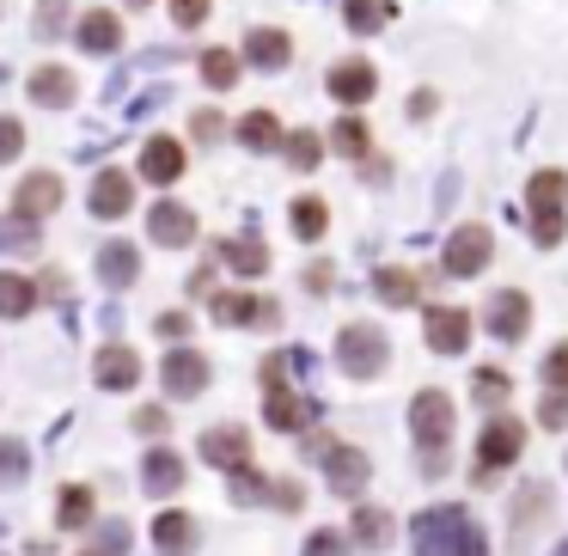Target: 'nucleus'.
Here are the masks:
<instances>
[{
	"label": "nucleus",
	"instance_id": "f257e3e1",
	"mask_svg": "<svg viewBox=\"0 0 568 556\" xmlns=\"http://www.w3.org/2000/svg\"><path fill=\"white\" fill-rule=\"evenodd\" d=\"M409 544L416 556H489L477 514L470 507H428V514L409 519Z\"/></svg>",
	"mask_w": 568,
	"mask_h": 556
},
{
	"label": "nucleus",
	"instance_id": "f03ea898",
	"mask_svg": "<svg viewBox=\"0 0 568 556\" xmlns=\"http://www.w3.org/2000/svg\"><path fill=\"white\" fill-rule=\"evenodd\" d=\"M453 428H458V410L446 392H416V404H409V441H416L422 453V471L428 477H440L446 471V453H453Z\"/></svg>",
	"mask_w": 568,
	"mask_h": 556
},
{
	"label": "nucleus",
	"instance_id": "7ed1b4c3",
	"mask_svg": "<svg viewBox=\"0 0 568 556\" xmlns=\"http://www.w3.org/2000/svg\"><path fill=\"white\" fill-rule=\"evenodd\" d=\"M526 202H531V239H538L544 251L562 245V233H568V172H538L526 184Z\"/></svg>",
	"mask_w": 568,
	"mask_h": 556
},
{
	"label": "nucleus",
	"instance_id": "20e7f679",
	"mask_svg": "<svg viewBox=\"0 0 568 556\" xmlns=\"http://www.w3.org/2000/svg\"><path fill=\"white\" fill-rule=\"evenodd\" d=\"M385 361H392V343H385L379 324L361 319V324H343V331H336V367H343L348 380H379Z\"/></svg>",
	"mask_w": 568,
	"mask_h": 556
},
{
	"label": "nucleus",
	"instance_id": "39448f33",
	"mask_svg": "<svg viewBox=\"0 0 568 556\" xmlns=\"http://www.w3.org/2000/svg\"><path fill=\"white\" fill-rule=\"evenodd\" d=\"M526 453V422L519 416H489L477 441V483H495V471H507Z\"/></svg>",
	"mask_w": 568,
	"mask_h": 556
},
{
	"label": "nucleus",
	"instance_id": "423d86ee",
	"mask_svg": "<svg viewBox=\"0 0 568 556\" xmlns=\"http://www.w3.org/2000/svg\"><path fill=\"white\" fill-rule=\"evenodd\" d=\"M489 257H495V233H489V226H477V221H465V226H453V239H446L440 270L446 275H483V270H489Z\"/></svg>",
	"mask_w": 568,
	"mask_h": 556
},
{
	"label": "nucleus",
	"instance_id": "0eeeda50",
	"mask_svg": "<svg viewBox=\"0 0 568 556\" xmlns=\"http://www.w3.org/2000/svg\"><path fill=\"white\" fill-rule=\"evenodd\" d=\"M263 422H270V428H282V434H306L312 422H318V397H306V392H287V385H263Z\"/></svg>",
	"mask_w": 568,
	"mask_h": 556
},
{
	"label": "nucleus",
	"instance_id": "6e6552de",
	"mask_svg": "<svg viewBox=\"0 0 568 556\" xmlns=\"http://www.w3.org/2000/svg\"><path fill=\"white\" fill-rule=\"evenodd\" d=\"M483 324H489L495 343H519V336L531 331V300L519 294V287H501V294H489V306H483Z\"/></svg>",
	"mask_w": 568,
	"mask_h": 556
},
{
	"label": "nucleus",
	"instance_id": "1a4fd4ad",
	"mask_svg": "<svg viewBox=\"0 0 568 556\" xmlns=\"http://www.w3.org/2000/svg\"><path fill=\"white\" fill-rule=\"evenodd\" d=\"M428 348L434 355H465L470 348V312L465 306H428Z\"/></svg>",
	"mask_w": 568,
	"mask_h": 556
},
{
	"label": "nucleus",
	"instance_id": "9d476101",
	"mask_svg": "<svg viewBox=\"0 0 568 556\" xmlns=\"http://www.w3.org/2000/svg\"><path fill=\"white\" fill-rule=\"evenodd\" d=\"M318 465H324V477H331V489H336V495H355V489H367V477H373L367 453H355V446H336V441L318 453Z\"/></svg>",
	"mask_w": 568,
	"mask_h": 556
},
{
	"label": "nucleus",
	"instance_id": "9b49d317",
	"mask_svg": "<svg viewBox=\"0 0 568 556\" xmlns=\"http://www.w3.org/2000/svg\"><path fill=\"white\" fill-rule=\"evenodd\" d=\"M324 87H331V99H336V104H348V111H355V104H367L373 92H379V74H373V62L348 55V62H336V68H331V80H324Z\"/></svg>",
	"mask_w": 568,
	"mask_h": 556
},
{
	"label": "nucleus",
	"instance_id": "f8f14e48",
	"mask_svg": "<svg viewBox=\"0 0 568 556\" xmlns=\"http://www.w3.org/2000/svg\"><path fill=\"white\" fill-rule=\"evenodd\" d=\"M160 380L172 397H196L202 385H209V355H196V348H172V355L160 361Z\"/></svg>",
	"mask_w": 568,
	"mask_h": 556
},
{
	"label": "nucleus",
	"instance_id": "ddd939ff",
	"mask_svg": "<svg viewBox=\"0 0 568 556\" xmlns=\"http://www.w3.org/2000/svg\"><path fill=\"white\" fill-rule=\"evenodd\" d=\"M214 319L239 324V331H245V324L275 331V324H282V306H275V300H257V294H214Z\"/></svg>",
	"mask_w": 568,
	"mask_h": 556
},
{
	"label": "nucleus",
	"instance_id": "4468645a",
	"mask_svg": "<svg viewBox=\"0 0 568 556\" xmlns=\"http://www.w3.org/2000/svg\"><path fill=\"white\" fill-rule=\"evenodd\" d=\"M202 458L221 465L226 477H233V471H251V434L245 428H209L202 434Z\"/></svg>",
	"mask_w": 568,
	"mask_h": 556
},
{
	"label": "nucleus",
	"instance_id": "2eb2a0df",
	"mask_svg": "<svg viewBox=\"0 0 568 556\" xmlns=\"http://www.w3.org/2000/svg\"><path fill=\"white\" fill-rule=\"evenodd\" d=\"M129 209H135V178L129 172H99L92 178V214H99V221H123Z\"/></svg>",
	"mask_w": 568,
	"mask_h": 556
},
{
	"label": "nucleus",
	"instance_id": "dca6fc26",
	"mask_svg": "<svg viewBox=\"0 0 568 556\" xmlns=\"http://www.w3.org/2000/svg\"><path fill=\"white\" fill-rule=\"evenodd\" d=\"M148 233H153V245H190L196 239V214L184 209V202H153L148 209Z\"/></svg>",
	"mask_w": 568,
	"mask_h": 556
},
{
	"label": "nucleus",
	"instance_id": "f3484780",
	"mask_svg": "<svg viewBox=\"0 0 568 556\" xmlns=\"http://www.w3.org/2000/svg\"><path fill=\"white\" fill-rule=\"evenodd\" d=\"M13 209H19V221H43V214H55V209H62V178H55V172L26 178L19 196H13Z\"/></svg>",
	"mask_w": 568,
	"mask_h": 556
},
{
	"label": "nucleus",
	"instance_id": "a211bd4d",
	"mask_svg": "<svg viewBox=\"0 0 568 556\" xmlns=\"http://www.w3.org/2000/svg\"><path fill=\"white\" fill-rule=\"evenodd\" d=\"M245 62H251V68H263V74H282V68L294 62V43H287V31L257 26V31L245 38Z\"/></svg>",
	"mask_w": 568,
	"mask_h": 556
},
{
	"label": "nucleus",
	"instance_id": "6ab92c4d",
	"mask_svg": "<svg viewBox=\"0 0 568 556\" xmlns=\"http://www.w3.org/2000/svg\"><path fill=\"white\" fill-rule=\"evenodd\" d=\"M141 178H148V184H178V178H184V148H178L172 135H153L148 148H141Z\"/></svg>",
	"mask_w": 568,
	"mask_h": 556
},
{
	"label": "nucleus",
	"instance_id": "aec40b11",
	"mask_svg": "<svg viewBox=\"0 0 568 556\" xmlns=\"http://www.w3.org/2000/svg\"><path fill=\"white\" fill-rule=\"evenodd\" d=\"M92 380H99L104 392H129V385L141 380V361H135V348H123V343H104V348H99V367H92Z\"/></svg>",
	"mask_w": 568,
	"mask_h": 556
},
{
	"label": "nucleus",
	"instance_id": "412c9836",
	"mask_svg": "<svg viewBox=\"0 0 568 556\" xmlns=\"http://www.w3.org/2000/svg\"><path fill=\"white\" fill-rule=\"evenodd\" d=\"M196 538H202V526L190 514H178V507H165V514L153 519V544H160L165 556H190V550H196Z\"/></svg>",
	"mask_w": 568,
	"mask_h": 556
},
{
	"label": "nucleus",
	"instance_id": "4be33fe9",
	"mask_svg": "<svg viewBox=\"0 0 568 556\" xmlns=\"http://www.w3.org/2000/svg\"><path fill=\"white\" fill-rule=\"evenodd\" d=\"M26 92L43 104V111H68V104H74V74H68V68H38Z\"/></svg>",
	"mask_w": 568,
	"mask_h": 556
},
{
	"label": "nucleus",
	"instance_id": "5701e85b",
	"mask_svg": "<svg viewBox=\"0 0 568 556\" xmlns=\"http://www.w3.org/2000/svg\"><path fill=\"white\" fill-rule=\"evenodd\" d=\"M141 483H148V495H172L178 483H184V458H178L172 446H153L148 465H141Z\"/></svg>",
	"mask_w": 568,
	"mask_h": 556
},
{
	"label": "nucleus",
	"instance_id": "b1692460",
	"mask_svg": "<svg viewBox=\"0 0 568 556\" xmlns=\"http://www.w3.org/2000/svg\"><path fill=\"white\" fill-rule=\"evenodd\" d=\"M74 43H80V50H92V55H111L116 43H123V26H116V13H87L74 26Z\"/></svg>",
	"mask_w": 568,
	"mask_h": 556
},
{
	"label": "nucleus",
	"instance_id": "393cba45",
	"mask_svg": "<svg viewBox=\"0 0 568 556\" xmlns=\"http://www.w3.org/2000/svg\"><path fill=\"white\" fill-rule=\"evenodd\" d=\"M373 294H379L385 306H416V300H422V275H409V270H397V263H385V270L373 275Z\"/></svg>",
	"mask_w": 568,
	"mask_h": 556
},
{
	"label": "nucleus",
	"instance_id": "a878e982",
	"mask_svg": "<svg viewBox=\"0 0 568 556\" xmlns=\"http://www.w3.org/2000/svg\"><path fill=\"white\" fill-rule=\"evenodd\" d=\"M221 263L233 275H263V270H270V245H263V239H226Z\"/></svg>",
	"mask_w": 568,
	"mask_h": 556
},
{
	"label": "nucleus",
	"instance_id": "bb28decb",
	"mask_svg": "<svg viewBox=\"0 0 568 556\" xmlns=\"http://www.w3.org/2000/svg\"><path fill=\"white\" fill-rule=\"evenodd\" d=\"M397 538V519L385 507H355V544L361 550H385Z\"/></svg>",
	"mask_w": 568,
	"mask_h": 556
},
{
	"label": "nucleus",
	"instance_id": "cd10ccee",
	"mask_svg": "<svg viewBox=\"0 0 568 556\" xmlns=\"http://www.w3.org/2000/svg\"><path fill=\"white\" fill-rule=\"evenodd\" d=\"M239 141H245L251 153H275L282 148V123H275V111H251V117H239Z\"/></svg>",
	"mask_w": 568,
	"mask_h": 556
},
{
	"label": "nucleus",
	"instance_id": "c85d7f7f",
	"mask_svg": "<svg viewBox=\"0 0 568 556\" xmlns=\"http://www.w3.org/2000/svg\"><path fill=\"white\" fill-rule=\"evenodd\" d=\"M343 19L355 38H373V31L392 26V0H343Z\"/></svg>",
	"mask_w": 568,
	"mask_h": 556
},
{
	"label": "nucleus",
	"instance_id": "c756f323",
	"mask_svg": "<svg viewBox=\"0 0 568 556\" xmlns=\"http://www.w3.org/2000/svg\"><path fill=\"white\" fill-rule=\"evenodd\" d=\"M99 275H104L111 287H129V282L141 275V257H135V245H104V251H99Z\"/></svg>",
	"mask_w": 568,
	"mask_h": 556
},
{
	"label": "nucleus",
	"instance_id": "7c9ffc66",
	"mask_svg": "<svg viewBox=\"0 0 568 556\" xmlns=\"http://www.w3.org/2000/svg\"><path fill=\"white\" fill-rule=\"evenodd\" d=\"M31 306H38V287H31L26 275L0 270V319H26Z\"/></svg>",
	"mask_w": 568,
	"mask_h": 556
},
{
	"label": "nucleus",
	"instance_id": "2f4dec72",
	"mask_svg": "<svg viewBox=\"0 0 568 556\" xmlns=\"http://www.w3.org/2000/svg\"><path fill=\"white\" fill-rule=\"evenodd\" d=\"M331 148L343 153V160H367V123H361V117H336V129H331Z\"/></svg>",
	"mask_w": 568,
	"mask_h": 556
},
{
	"label": "nucleus",
	"instance_id": "473e14b6",
	"mask_svg": "<svg viewBox=\"0 0 568 556\" xmlns=\"http://www.w3.org/2000/svg\"><path fill=\"white\" fill-rule=\"evenodd\" d=\"M287 214H294V233L306 239V245H312V239H324V226H331V209H324L318 196H300Z\"/></svg>",
	"mask_w": 568,
	"mask_h": 556
},
{
	"label": "nucleus",
	"instance_id": "72a5a7b5",
	"mask_svg": "<svg viewBox=\"0 0 568 556\" xmlns=\"http://www.w3.org/2000/svg\"><path fill=\"white\" fill-rule=\"evenodd\" d=\"M470 392H477L483 410H495V416H501V404H507V392H514V380H507L501 367H483L477 380H470Z\"/></svg>",
	"mask_w": 568,
	"mask_h": 556
},
{
	"label": "nucleus",
	"instance_id": "f704fd0d",
	"mask_svg": "<svg viewBox=\"0 0 568 556\" xmlns=\"http://www.w3.org/2000/svg\"><path fill=\"white\" fill-rule=\"evenodd\" d=\"M282 153H287V165H294V172H312V165L324 160V141L312 135V129H294V135L282 141Z\"/></svg>",
	"mask_w": 568,
	"mask_h": 556
},
{
	"label": "nucleus",
	"instance_id": "c9c22d12",
	"mask_svg": "<svg viewBox=\"0 0 568 556\" xmlns=\"http://www.w3.org/2000/svg\"><path fill=\"white\" fill-rule=\"evenodd\" d=\"M202 80H209L214 92L239 87V55L233 50H209V55H202Z\"/></svg>",
	"mask_w": 568,
	"mask_h": 556
},
{
	"label": "nucleus",
	"instance_id": "e433bc0d",
	"mask_svg": "<svg viewBox=\"0 0 568 556\" xmlns=\"http://www.w3.org/2000/svg\"><path fill=\"white\" fill-rule=\"evenodd\" d=\"M55 519H62L68 532L87 526V519H92V489H80V483H74V489H62V514H55Z\"/></svg>",
	"mask_w": 568,
	"mask_h": 556
},
{
	"label": "nucleus",
	"instance_id": "4c0bfd02",
	"mask_svg": "<svg viewBox=\"0 0 568 556\" xmlns=\"http://www.w3.org/2000/svg\"><path fill=\"white\" fill-rule=\"evenodd\" d=\"M270 489H275V483H270V477H257V471H233V502H239V507L270 502Z\"/></svg>",
	"mask_w": 568,
	"mask_h": 556
},
{
	"label": "nucleus",
	"instance_id": "58836bf2",
	"mask_svg": "<svg viewBox=\"0 0 568 556\" xmlns=\"http://www.w3.org/2000/svg\"><path fill=\"white\" fill-rule=\"evenodd\" d=\"M26 477V441H0V489H13Z\"/></svg>",
	"mask_w": 568,
	"mask_h": 556
},
{
	"label": "nucleus",
	"instance_id": "ea45409f",
	"mask_svg": "<svg viewBox=\"0 0 568 556\" xmlns=\"http://www.w3.org/2000/svg\"><path fill=\"white\" fill-rule=\"evenodd\" d=\"M544 502H550V489H544V483H526V489H519V514H514V526L526 532L531 519L544 514Z\"/></svg>",
	"mask_w": 568,
	"mask_h": 556
},
{
	"label": "nucleus",
	"instance_id": "a19ab883",
	"mask_svg": "<svg viewBox=\"0 0 568 556\" xmlns=\"http://www.w3.org/2000/svg\"><path fill=\"white\" fill-rule=\"evenodd\" d=\"M544 392H568V343H556L544 355Z\"/></svg>",
	"mask_w": 568,
	"mask_h": 556
},
{
	"label": "nucleus",
	"instance_id": "79ce46f5",
	"mask_svg": "<svg viewBox=\"0 0 568 556\" xmlns=\"http://www.w3.org/2000/svg\"><path fill=\"white\" fill-rule=\"evenodd\" d=\"M538 422H544V428H568V392H544Z\"/></svg>",
	"mask_w": 568,
	"mask_h": 556
},
{
	"label": "nucleus",
	"instance_id": "37998d69",
	"mask_svg": "<svg viewBox=\"0 0 568 556\" xmlns=\"http://www.w3.org/2000/svg\"><path fill=\"white\" fill-rule=\"evenodd\" d=\"M209 7H214V0H172V19H178L184 31H196L202 19H209Z\"/></svg>",
	"mask_w": 568,
	"mask_h": 556
},
{
	"label": "nucleus",
	"instance_id": "c03bdc74",
	"mask_svg": "<svg viewBox=\"0 0 568 556\" xmlns=\"http://www.w3.org/2000/svg\"><path fill=\"white\" fill-rule=\"evenodd\" d=\"M306 556H348V538H343V532H312Z\"/></svg>",
	"mask_w": 568,
	"mask_h": 556
},
{
	"label": "nucleus",
	"instance_id": "a18cd8bd",
	"mask_svg": "<svg viewBox=\"0 0 568 556\" xmlns=\"http://www.w3.org/2000/svg\"><path fill=\"white\" fill-rule=\"evenodd\" d=\"M62 26H68V0H43V7H38V31H43V38H55Z\"/></svg>",
	"mask_w": 568,
	"mask_h": 556
},
{
	"label": "nucleus",
	"instance_id": "49530a36",
	"mask_svg": "<svg viewBox=\"0 0 568 556\" xmlns=\"http://www.w3.org/2000/svg\"><path fill=\"white\" fill-rule=\"evenodd\" d=\"M19 148H26V129H19L13 117H0V165L19 160Z\"/></svg>",
	"mask_w": 568,
	"mask_h": 556
},
{
	"label": "nucleus",
	"instance_id": "de8ad7c7",
	"mask_svg": "<svg viewBox=\"0 0 568 556\" xmlns=\"http://www.w3.org/2000/svg\"><path fill=\"white\" fill-rule=\"evenodd\" d=\"M270 502H275V507H282V514H294V507H300V483H294V477H275V489H270Z\"/></svg>",
	"mask_w": 568,
	"mask_h": 556
},
{
	"label": "nucleus",
	"instance_id": "09e8293b",
	"mask_svg": "<svg viewBox=\"0 0 568 556\" xmlns=\"http://www.w3.org/2000/svg\"><path fill=\"white\" fill-rule=\"evenodd\" d=\"M190 129H196V141H221V135H226L221 111H196V123H190Z\"/></svg>",
	"mask_w": 568,
	"mask_h": 556
},
{
	"label": "nucleus",
	"instance_id": "8fccbe9b",
	"mask_svg": "<svg viewBox=\"0 0 568 556\" xmlns=\"http://www.w3.org/2000/svg\"><path fill=\"white\" fill-rule=\"evenodd\" d=\"M160 336H190V312H165V319H160Z\"/></svg>",
	"mask_w": 568,
	"mask_h": 556
},
{
	"label": "nucleus",
	"instance_id": "3c124183",
	"mask_svg": "<svg viewBox=\"0 0 568 556\" xmlns=\"http://www.w3.org/2000/svg\"><path fill=\"white\" fill-rule=\"evenodd\" d=\"M135 428H141V434H165V410H141Z\"/></svg>",
	"mask_w": 568,
	"mask_h": 556
},
{
	"label": "nucleus",
	"instance_id": "603ef678",
	"mask_svg": "<svg viewBox=\"0 0 568 556\" xmlns=\"http://www.w3.org/2000/svg\"><path fill=\"white\" fill-rule=\"evenodd\" d=\"M434 104H440L434 92H416V99H409V111H416V117H434Z\"/></svg>",
	"mask_w": 568,
	"mask_h": 556
},
{
	"label": "nucleus",
	"instance_id": "864d4df0",
	"mask_svg": "<svg viewBox=\"0 0 568 556\" xmlns=\"http://www.w3.org/2000/svg\"><path fill=\"white\" fill-rule=\"evenodd\" d=\"M556 556H568V538H562V550H556Z\"/></svg>",
	"mask_w": 568,
	"mask_h": 556
},
{
	"label": "nucleus",
	"instance_id": "5fc2aeb1",
	"mask_svg": "<svg viewBox=\"0 0 568 556\" xmlns=\"http://www.w3.org/2000/svg\"><path fill=\"white\" fill-rule=\"evenodd\" d=\"M129 7H148V0H129Z\"/></svg>",
	"mask_w": 568,
	"mask_h": 556
},
{
	"label": "nucleus",
	"instance_id": "6e6d98bb",
	"mask_svg": "<svg viewBox=\"0 0 568 556\" xmlns=\"http://www.w3.org/2000/svg\"><path fill=\"white\" fill-rule=\"evenodd\" d=\"M87 556H99V550H87Z\"/></svg>",
	"mask_w": 568,
	"mask_h": 556
}]
</instances>
